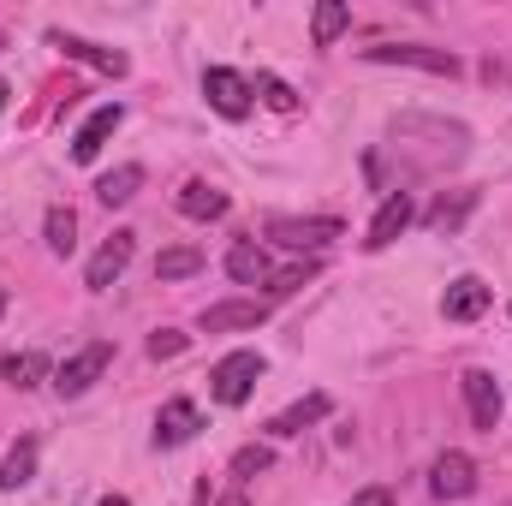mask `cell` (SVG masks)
<instances>
[{"label": "cell", "mask_w": 512, "mask_h": 506, "mask_svg": "<svg viewBox=\"0 0 512 506\" xmlns=\"http://www.w3.org/2000/svg\"><path fill=\"white\" fill-rule=\"evenodd\" d=\"M370 66H411V72H429V78H459V54L447 48H423V42H382V48H364Z\"/></svg>", "instance_id": "cell-1"}, {"label": "cell", "mask_w": 512, "mask_h": 506, "mask_svg": "<svg viewBox=\"0 0 512 506\" xmlns=\"http://www.w3.org/2000/svg\"><path fill=\"white\" fill-rule=\"evenodd\" d=\"M268 239L286 245V251H322V245L346 239V227L334 215H274L268 221Z\"/></svg>", "instance_id": "cell-2"}, {"label": "cell", "mask_w": 512, "mask_h": 506, "mask_svg": "<svg viewBox=\"0 0 512 506\" xmlns=\"http://www.w3.org/2000/svg\"><path fill=\"white\" fill-rule=\"evenodd\" d=\"M262 370H268V364H262L256 352H227V358L209 370V393H215L221 405H245L256 393V381H262Z\"/></svg>", "instance_id": "cell-3"}, {"label": "cell", "mask_w": 512, "mask_h": 506, "mask_svg": "<svg viewBox=\"0 0 512 506\" xmlns=\"http://www.w3.org/2000/svg\"><path fill=\"white\" fill-rule=\"evenodd\" d=\"M108 364H114V346H108V340H90L84 352H72V358L54 370V393H60V399L90 393V387L102 381V370H108Z\"/></svg>", "instance_id": "cell-4"}, {"label": "cell", "mask_w": 512, "mask_h": 506, "mask_svg": "<svg viewBox=\"0 0 512 506\" xmlns=\"http://www.w3.org/2000/svg\"><path fill=\"white\" fill-rule=\"evenodd\" d=\"M203 96H209V108H215L221 120H245L251 102H256L251 78H239L233 66H209V72H203Z\"/></svg>", "instance_id": "cell-5"}, {"label": "cell", "mask_w": 512, "mask_h": 506, "mask_svg": "<svg viewBox=\"0 0 512 506\" xmlns=\"http://www.w3.org/2000/svg\"><path fill=\"white\" fill-rule=\"evenodd\" d=\"M429 489H435V501H465V495H477V465H471V453L447 447V453L435 459V471H429Z\"/></svg>", "instance_id": "cell-6"}, {"label": "cell", "mask_w": 512, "mask_h": 506, "mask_svg": "<svg viewBox=\"0 0 512 506\" xmlns=\"http://www.w3.org/2000/svg\"><path fill=\"white\" fill-rule=\"evenodd\" d=\"M131 251H137V233H131V227H120V233H114V239H108L102 251L90 256V268H84V286H90V292H108V286H114V280L126 274Z\"/></svg>", "instance_id": "cell-7"}, {"label": "cell", "mask_w": 512, "mask_h": 506, "mask_svg": "<svg viewBox=\"0 0 512 506\" xmlns=\"http://www.w3.org/2000/svg\"><path fill=\"white\" fill-rule=\"evenodd\" d=\"M459 387H465L471 423H477L483 435H495V423H501V387H495V376H489V370H465V376H459Z\"/></svg>", "instance_id": "cell-8"}, {"label": "cell", "mask_w": 512, "mask_h": 506, "mask_svg": "<svg viewBox=\"0 0 512 506\" xmlns=\"http://www.w3.org/2000/svg\"><path fill=\"white\" fill-rule=\"evenodd\" d=\"M66 60H78V66H96V72H108V78H126L131 72V60L120 54V48H96V42H84V36H66V30H54L48 36Z\"/></svg>", "instance_id": "cell-9"}, {"label": "cell", "mask_w": 512, "mask_h": 506, "mask_svg": "<svg viewBox=\"0 0 512 506\" xmlns=\"http://www.w3.org/2000/svg\"><path fill=\"white\" fill-rule=\"evenodd\" d=\"M411 191H387V203L376 209V221H370V233H364V251H387L405 227H411Z\"/></svg>", "instance_id": "cell-10"}, {"label": "cell", "mask_w": 512, "mask_h": 506, "mask_svg": "<svg viewBox=\"0 0 512 506\" xmlns=\"http://www.w3.org/2000/svg\"><path fill=\"white\" fill-rule=\"evenodd\" d=\"M262 322H268L262 298H227V304L203 310V334H233V328H262Z\"/></svg>", "instance_id": "cell-11"}, {"label": "cell", "mask_w": 512, "mask_h": 506, "mask_svg": "<svg viewBox=\"0 0 512 506\" xmlns=\"http://www.w3.org/2000/svg\"><path fill=\"white\" fill-rule=\"evenodd\" d=\"M120 120H126V108H120V102H102V108L78 126V137H72V161H96V155H102V143L120 131Z\"/></svg>", "instance_id": "cell-12"}, {"label": "cell", "mask_w": 512, "mask_h": 506, "mask_svg": "<svg viewBox=\"0 0 512 506\" xmlns=\"http://www.w3.org/2000/svg\"><path fill=\"white\" fill-rule=\"evenodd\" d=\"M489 310V286L477 280V274H459L453 286H447V298H441V316L447 322H477Z\"/></svg>", "instance_id": "cell-13"}, {"label": "cell", "mask_w": 512, "mask_h": 506, "mask_svg": "<svg viewBox=\"0 0 512 506\" xmlns=\"http://www.w3.org/2000/svg\"><path fill=\"white\" fill-rule=\"evenodd\" d=\"M197 429H203L197 405H191V399H167V405H161V417H155V447H185Z\"/></svg>", "instance_id": "cell-14"}, {"label": "cell", "mask_w": 512, "mask_h": 506, "mask_svg": "<svg viewBox=\"0 0 512 506\" xmlns=\"http://www.w3.org/2000/svg\"><path fill=\"white\" fill-rule=\"evenodd\" d=\"M328 411H334V399H328V393H304L298 405H286V411L268 423V435H274V441H286V435H304V429H310V423H322Z\"/></svg>", "instance_id": "cell-15"}, {"label": "cell", "mask_w": 512, "mask_h": 506, "mask_svg": "<svg viewBox=\"0 0 512 506\" xmlns=\"http://www.w3.org/2000/svg\"><path fill=\"white\" fill-rule=\"evenodd\" d=\"M227 274H233L239 286H268L274 268H268V251H262L256 239H239V245L227 251Z\"/></svg>", "instance_id": "cell-16"}, {"label": "cell", "mask_w": 512, "mask_h": 506, "mask_svg": "<svg viewBox=\"0 0 512 506\" xmlns=\"http://www.w3.org/2000/svg\"><path fill=\"white\" fill-rule=\"evenodd\" d=\"M179 215H185V221H221V215H227V191L191 179V185L179 191Z\"/></svg>", "instance_id": "cell-17"}, {"label": "cell", "mask_w": 512, "mask_h": 506, "mask_svg": "<svg viewBox=\"0 0 512 506\" xmlns=\"http://www.w3.org/2000/svg\"><path fill=\"white\" fill-rule=\"evenodd\" d=\"M346 30H352V6H346V0H322L316 18H310V42H316V48H334Z\"/></svg>", "instance_id": "cell-18"}, {"label": "cell", "mask_w": 512, "mask_h": 506, "mask_svg": "<svg viewBox=\"0 0 512 506\" xmlns=\"http://www.w3.org/2000/svg\"><path fill=\"white\" fill-rule=\"evenodd\" d=\"M137 191H143V167H137V161H126V167H114V173H102V179H96V197H102L108 209L131 203Z\"/></svg>", "instance_id": "cell-19"}, {"label": "cell", "mask_w": 512, "mask_h": 506, "mask_svg": "<svg viewBox=\"0 0 512 506\" xmlns=\"http://www.w3.org/2000/svg\"><path fill=\"white\" fill-rule=\"evenodd\" d=\"M471 209H477V191H453V197H441V203L429 209V227H435V233H459Z\"/></svg>", "instance_id": "cell-20"}, {"label": "cell", "mask_w": 512, "mask_h": 506, "mask_svg": "<svg viewBox=\"0 0 512 506\" xmlns=\"http://www.w3.org/2000/svg\"><path fill=\"white\" fill-rule=\"evenodd\" d=\"M30 477H36V441L24 435V441H18V447L6 453V465H0V489L12 495V489H24Z\"/></svg>", "instance_id": "cell-21"}, {"label": "cell", "mask_w": 512, "mask_h": 506, "mask_svg": "<svg viewBox=\"0 0 512 506\" xmlns=\"http://www.w3.org/2000/svg\"><path fill=\"white\" fill-rule=\"evenodd\" d=\"M0 376L12 381V387H36V381L54 376V364L42 352H18V358H0Z\"/></svg>", "instance_id": "cell-22"}, {"label": "cell", "mask_w": 512, "mask_h": 506, "mask_svg": "<svg viewBox=\"0 0 512 506\" xmlns=\"http://www.w3.org/2000/svg\"><path fill=\"white\" fill-rule=\"evenodd\" d=\"M197 268H203V251H191V245H173L155 256V280H191Z\"/></svg>", "instance_id": "cell-23"}, {"label": "cell", "mask_w": 512, "mask_h": 506, "mask_svg": "<svg viewBox=\"0 0 512 506\" xmlns=\"http://www.w3.org/2000/svg\"><path fill=\"white\" fill-rule=\"evenodd\" d=\"M72 245H78V215H72L66 203H54V209H48V251L72 256Z\"/></svg>", "instance_id": "cell-24"}, {"label": "cell", "mask_w": 512, "mask_h": 506, "mask_svg": "<svg viewBox=\"0 0 512 506\" xmlns=\"http://www.w3.org/2000/svg\"><path fill=\"white\" fill-rule=\"evenodd\" d=\"M304 280H316V256H304V262H292V268H280V274H268V298H292Z\"/></svg>", "instance_id": "cell-25"}, {"label": "cell", "mask_w": 512, "mask_h": 506, "mask_svg": "<svg viewBox=\"0 0 512 506\" xmlns=\"http://www.w3.org/2000/svg\"><path fill=\"white\" fill-rule=\"evenodd\" d=\"M251 90L262 96V102H268V108H274V114H298V90H292V84H280L274 72H262Z\"/></svg>", "instance_id": "cell-26"}, {"label": "cell", "mask_w": 512, "mask_h": 506, "mask_svg": "<svg viewBox=\"0 0 512 506\" xmlns=\"http://www.w3.org/2000/svg\"><path fill=\"white\" fill-rule=\"evenodd\" d=\"M268 465H274L268 447H239V453H233V477H262Z\"/></svg>", "instance_id": "cell-27"}, {"label": "cell", "mask_w": 512, "mask_h": 506, "mask_svg": "<svg viewBox=\"0 0 512 506\" xmlns=\"http://www.w3.org/2000/svg\"><path fill=\"white\" fill-rule=\"evenodd\" d=\"M185 352V334H173V328H161V334H149V358L161 364V358H179Z\"/></svg>", "instance_id": "cell-28"}, {"label": "cell", "mask_w": 512, "mask_h": 506, "mask_svg": "<svg viewBox=\"0 0 512 506\" xmlns=\"http://www.w3.org/2000/svg\"><path fill=\"white\" fill-rule=\"evenodd\" d=\"M352 506H393V495H387V489H358Z\"/></svg>", "instance_id": "cell-29"}, {"label": "cell", "mask_w": 512, "mask_h": 506, "mask_svg": "<svg viewBox=\"0 0 512 506\" xmlns=\"http://www.w3.org/2000/svg\"><path fill=\"white\" fill-rule=\"evenodd\" d=\"M215 506H251V501H245V489H233V495H221Z\"/></svg>", "instance_id": "cell-30"}, {"label": "cell", "mask_w": 512, "mask_h": 506, "mask_svg": "<svg viewBox=\"0 0 512 506\" xmlns=\"http://www.w3.org/2000/svg\"><path fill=\"white\" fill-rule=\"evenodd\" d=\"M102 506H131L126 495H102Z\"/></svg>", "instance_id": "cell-31"}, {"label": "cell", "mask_w": 512, "mask_h": 506, "mask_svg": "<svg viewBox=\"0 0 512 506\" xmlns=\"http://www.w3.org/2000/svg\"><path fill=\"white\" fill-rule=\"evenodd\" d=\"M6 102H12V90H6V84H0V114H6Z\"/></svg>", "instance_id": "cell-32"}, {"label": "cell", "mask_w": 512, "mask_h": 506, "mask_svg": "<svg viewBox=\"0 0 512 506\" xmlns=\"http://www.w3.org/2000/svg\"><path fill=\"white\" fill-rule=\"evenodd\" d=\"M191 506H209V489H197V501H191Z\"/></svg>", "instance_id": "cell-33"}, {"label": "cell", "mask_w": 512, "mask_h": 506, "mask_svg": "<svg viewBox=\"0 0 512 506\" xmlns=\"http://www.w3.org/2000/svg\"><path fill=\"white\" fill-rule=\"evenodd\" d=\"M0 316H6V286H0Z\"/></svg>", "instance_id": "cell-34"}, {"label": "cell", "mask_w": 512, "mask_h": 506, "mask_svg": "<svg viewBox=\"0 0 512 506\" xmlns=\"http://www.w3.org/2000/svg\"><path fill=\"white\" fill-rule=\"evenodd\" d=\"M0 48H6V30H0Z\"/></svg>", "instance_id": "cell-35"}, {"label": "cell", "mask_w": 512, "mask_h": 506, "mask_svg": "<svg viewBox=\"0 0 512 506\" xmlns=\"http://www.w3.org/2000/svg\"><path fill=\"white\" fill-rule=\"evenodd\" d=\"M507 78H512V72H507Z\"/></svg>", "instance_id": "cell-36"}]
</instances>
